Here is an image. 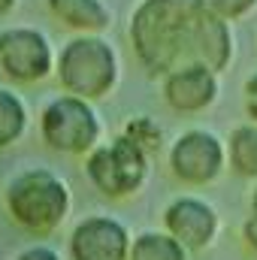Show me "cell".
<instances>
[{
	"label": "cell",
	"mask_w": 257,
	"mask_h": 260,
	"mask_svg": "<svg viewBox=\"0 0 257 260\" xmlns=\"http://www.w3.org/2000/svg\"><path fill=\"white\" fill-rule=\"evenodd\" d=\"M206 0H142L130 15V46L148 76L194 64V40L206 18Z\"/></svg>",
	"instance_id": "1"
},
{
	"label": "cell",
	"mask_w": 257,
	"mask_h": 260,
	"mask_svg": "<svg viewBox=\"0 0 257 260\" xmlns=\"http://www.w3.org/2000/svg\"><path fill=\"white\" fill-rule=\"evenodd\" d=\"M55 76L67 94L88 103L103 100L118 85V55L100 34H79L64 43L55 61Z\"/></svg>",
	"instance_id": "2"
},
{
	"label": "cell",
	"mask_w": 257,
	"mask_h": 260,
	"mask_svg": "<svg viewBox=\"0 0 257 260\" xmlns=\"http://www.w3.org/2000/svg\"><path fill=\"white\" fill-rule=\"evenodd\" d=\"M6 212L21 230L46 236L70 212V188L52 170H24L6 185Z\"/></svg>",
	"instance_id": "3"
},
{
	"label": "cell",
	"mask_w": 257,
	"mask_h": 260,
	"mask_svg": "<svg viewBox=\"0 0 257 260\" xmlns=\"http://www.w3.org/2000/svg\"><path fill=\"white\" fill-rule=\"evenodd\" d=\"M85 173L103 197L121 200L136 194L148 176V154L124 133L97 145L85 157Z\"/></svg>",
	"instance_id": "4"
},
{
	"label": "cell",
	"mask_w": 257,
	"mask_h": 260,
	"mask_svg": "<svg viewBox=\"0 0 257 260\" xmlns=\"http://www.w3.org/2000/svg\"><path fill=\"white\" fill-rule=\"evenodd\" d=\"M40 136L52 151L73 157L91 154L100 142V118L88 100L61 94L46 103L40 115Z\"/></svg>",
	"instance_id": "5"
},
{
	"label": "cell",
	"mask_w": 257,
	"mask_h": 260,
	"mask_svg": "<svg viewBox=\"0 0 257 260\" xmlns=\"http://www.w3.org/2000/svg\"><path fill=\"white\" fill-rule=\"evenodd\" d=\"M55 52L43 30L37 27H6L0 30V73L15 85H37L55 73Z\"/></svg>",
	"instance_id": "6"
},
{
	"label": "cell",
	"mask_w": 257,
	"mask_h": 260,
	"mask_svg": "<svg viewBox=\"0 0 257 260\" xmlns=\"http://www.w3.org/2000/svg\"><path fill=\"white\" fill-rule=\"evenodd\" d=\"M227 148L212 130H188L170 148V170L185 185H209L224 173Z\"/></svg>",
	"instance_id": "7"
},
{
	"label": "cell",
	"mask_w": 257,
	"mask_h": 260,
	"mask_svg": "<svg viewBox=\"0 0 257 260\" xmlns=\"http://www.w3.org/2000/svg\"><path fill=\"white\" fill-rule=\"evenodd\" d=\"M218 73L203 64H185L164 76V100L179 115H197L206 112L218 100Z\"/></svg>",
	"instance_id": "8"
},
{
	"label": "cell",
	"mask_w": 257,
	"mask_h": 260,
	"mask_svg": "<svg viewBox=\"0 0 257 260\" xmlns=\"http://www.w3.org/2000/svg\"><path fill=\"white\" fill-rule=\"evenodd\" d=\"M70 254L73 260H127V230L115 218H85L70 236Z\"/></svg>",
	"instance_id": "9"
},
{
	"label": "cell",
	"mask_w": 257,
	"mask_h": 260,
	"mask_svg": "<svg viewBox=\"0 0 257 260\" xmlns=\"http://www.w3.org/2000/svg\"><path fill=\"white\" fill-rule=\"evenodd\" d=\"M164 224H167V233L173 239H179L188 251H200L206 248L215 233H218V215L215 209L206 203V200H197V197H179L167 206L164 212Z\"/></svg>",
	"instance_id": "10"
},
{
	"label": "cell",
	"mask_w": 257,
	"mask_h": 260,
	"mask_svg": "<svg viewBox=\"0 0 257 260\" xmlns=\"http://www.w3.org/2000/svg\"><path fill=\"white\" fill-rule=\"evenodd\" d=\"M233 61V30L230 21L218 18L215 12H206V18L200 21L197 40H194V64L209 67L212 73L227 70Z\"/></svg>",
	"instance_id": "11"
},
{
	"label": "cell",
	"mask_w": 257,
	"mask_h": 260,
	"mask_svg": "<svg viewBox=\"0 0 257 260\" xmlns=\"http://www.w3.org/2000/svg\"><path fill=\"white\" fill-rule=\"evenodd\" d=\"M46 6L76 34H103L112 24V12L103 0H46Z\"/></svg>",
	"instance_id": "12"
},
{
	"label": "cell",
	"mask_w": 257,
	"mask_h": 260,
	"mask_svg": "<svg viewBox=\"0 0 257 260\" xmlns=\"http://www.w3.org/2000/svg\"><path fill=\"white\" fill-rule=\"evenodd\" d=\"M227 157L233 173L242 179H257V124H239L230 130Z\"/></svg>",
	"instance_id": "13"
},
{
	"label": "cell",
	"mask_w": 257,
	"mask_h": 260,
	"mask_svg": "<svg viewBox=\"0 0 257 260\" xmlns=\"http://www.w3.org/2000/svg\"><path fill=\"white\" fill-rule=\"evenodd\" d=\"M27 130V106L24 100L9 91V88H0V148H9L15 145Z\"/></svg>",
	"instance_id": "14"
},
{
	"label": "cell",
	"mask_w": 257,
	"mask_h": 260,
	"mask_svg": "<svg viewBox=\"0 0 257 260\" xmlns=\"http://www.w3.org/2000/svg\"><path fill=\"white\" fill-rule=\"evenodd\" d=\"M127 260H188V248L170 233H142L133 239Z\"/></svg>",
	"instance_id": "15"
},
{
	"label": "cell",
	"mask_w": 257,
	"mask_h": 260,
	"mask_svg": "<svg viewBox=\"0 0 257 260\" xmlns=\"http://www.w3.org/2000/svg\"><path fill=\"white\" fill-rule=\"evenodd\" d=\"M124 136H130L145 154L157 151L160 142H164V130H160V124L151 115H133L127 124H124Z\"/></svg>",
	"instance_id": "16"
},
{
	"label": "cell",
	"mask_w": 257,
	"mask_h": 260,
	"mask_svg": "<svg viewBox=\"0 0 257 260\" xmlns=\"http://www.w3.org/2000/svg\"><path fill=\"white\" fill-rule=\"evenodd\" d=\"M206 6H209V12H215L218 18L236 21V18H242V15H248V12L254 9L257 0H206Z\"/></svg>",
	"instance_id": "17"
},
{
	"label": "cell",
	"mask_w": 257,
	"mask_h": 260,
	"mask_svg": "<svg viewBox=\"0 0 257 260\" xmlns=\"http://www.w3.org/2000/svg\"><path fill=\"white\" fill-rule=\"evenodd\" d=\"M245 112H248L251 124H257V73L245 82Z\"/></svg>",
	"instance_id": "18"
},
{
	"label": "cell",
	"mask_w": 257,
	"mask_h": 260,
	"mask_svg": "<svg viewBox=\"0 0 257 260\" xmlns=\"http://www.w3.org/2000/svg\"><path fill=\"white\" fill-rule=\"evenodd\" d=\"M15 260H61V257L52 248H46V245H34V248H24Z\"/></svg>",
	"instance_id": "19"
},
{
	"label": "cell",
	"mask_w": 257,
	"mask_h": 260,
	"mask_svg": "<svg viewBox=\"0 0 257 260\" xmlns=\"http://www.w3.org/2000/svg\"><path fill=\"white\" fill-rule=\"evenodd\" d=\"M242 236H245V242H248V248L257 254V215H251L245 224H242Z\"/></svg>",
	"instance_id": "20"
},
{
	"label": "cell",
	"mask_w": 257,
	"mask_h": 260,
	"mask_svg": "<svg viewBox=\"0 0 257 260\" xmlns=\"http://www.w3.org/2000/svg\"><path fill=\"white\" fill-rule=\"evenodd\" d=\"M15 3H18V0H0V15L12 12V9H15Z\"/></svg>",
	"instance_id": "21"
},
{
	"label": "cell",
	"mask_w": 257,
	"mask_h": 260,
	"mask_svg": "<svg viewBox=\"0 0 257 260\" xmlns=\"http://www.w3.org/2000/svg\"><path fill=\"white\" fill-rule=\"evenodd\" d=\"M251 209H254V215H257V188H254V197H251Z\"/></svg>",
	"instance_id": "22"
}]
</instances>
